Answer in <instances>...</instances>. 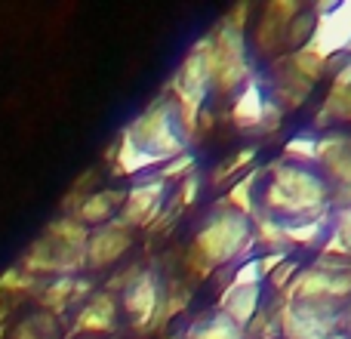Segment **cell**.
I'll use <instances>...</instances> for the list:
<instances>
[{
    "label": "cell",
    "instance_id": "cell-1",
    "mask_svg": "<svg viewBox=\"0 0 351 339\" xmlns=\"http://www.w3.org/2000/svg\"><path fill=\"white\" fill-rule=\"evenodd\" d=\"M256 207L284 225L305 222V219L333 213V188L317 170L287 164L278 158L265 167Z\"/></svg>",
    "mask_w": 351,
    "mask_h": 339
},
{
    "label": "cell",
    "instance_id": "cell-2",
    "mask_svg": "<svg viewBox=\"0 0 351 339\" xmlns=\"http://www.w3.org/2000/svg\"><path fill=\"white\" fill-rule=\"evenodd\" d=\"M256 256L253 229H250V216L225 207L222 200L213 204L200 229L194 231L191 250L185 256V268L194 278H210L213 272L225 266H237L243 259Z\"/></svg>",
    "mask_w": 351,
    "mask_h": 339
},
{
    "label": "cell",
    "instance_id": "cell-3",
    "mask_svg": "<svg viewBox=\"0 0 351 339\" xmlns=\"http://www.w3.org/2000/svg\"><path fill=\"white\" fill-rule=\"evenodd\" d=\"M210 90H213V40L210 31H206L191 43V49L179 62V68H176L170 80V96L176 102V111H179V127L188 142L197 136V121L200 111L206 108Z\"/></svg>",
    "mask_w": 351,
    "mask_h": 339
},
{
    "label": "cell",
    "instance_id": "cell-4",
    "mask_svg": "<svg viewBox=\"0 0 351 339\" xmlns=\"http://www.w3.org/2000/svg\"><path fill=\"white\" fill-rule=\"evenodd\" d=\"M121 136L133 148H139L148 161H154V167L173 161L176 154L188 152V139L179 127V111H176V102L170 93L152 99V105H145L121 130Z\"/></svg>",
    "mask_w": 351,
    "mask_h": 339
},
{
    "label": "cell",
    "instance_id": "cell-5",
    "mask_svg": "<svg viewBox=\"0 0 351 339\" xmlns=\"http://www.w3.org/2000/svg\"><path fill=\"white\" fill-rule=\"evenodd\" d=\"M210 40H213V90H210V96L228 99V96H234L250 78H256L250 40L243 31L225 28L222 22L210 31Z\"/></svg>",
    "mask_w": 351,
    "mask_h": 339
},
{
    "label": "cell",
    "instance_id": "cell-6",
    "mask_svg": "<svg viewBox=\"0 0 351 339\" xmlns=\"http://www.w3.org/2000/svg\"><path fill=\"white\" fill-rule=\"evenodd\" d=\"M22 272L31 278H77L84 272V247L59 241L56 235L43 231L40 237L31 241V247L22 256Z\"/></svg>",
    "mask_w": 351,
    "mask_h": 339
},
{
    "label": "cell",
    "instance_id": "cell-7",
    "mask_svg": "<svg viewBox=\"0 0 351 339\" xmlns=\"http://www.w3.org/2000/svg\"><path fill=\"white\" fill-rule=\"evenodd\" d=\"M317 16V25H315V34H311L308 47L315 56L321 59H336V56H346L351 59V0L346 3H317L311 6Z\"/></svg>",
    "mask_w": 351,
    "mask_h": 339
},
{
    "label": "cell",
    "instance_id": "cell-8",
    "mask_svg": "<svg viewBox=\"0 0 351 339\" xmlns=\"http://www.w3.org/2000/svg\"><path fill=\"white\" fill-rule=\"evenodd\" d=\"M167 191H170V185H167L164 179H158V176H139V179L127 188V194H123L117 219L133 231L152 229L167 207Z\"/></svg>",
    "mask_w": 351,
    "mask_h": 339
},
{
    "label": "cell",
    "instance_id": "cell-9",
    "mask_svg": "<svg viewBox=\"0 0 351 339\" xmlns=\"http://www.w3.org/2000/svg\"><path fill=\"white\" fill-rule=\"evenodd\" d=\"M133 229L121 222V219H111V222L90 229L84 247V272H105V268L117 266V262L127 256V250L133 247Z\"/></svg>",
    "mask_w": 351,
    "mask_h": 339
},
{
    "label": "cell",
    "instance_id": "cell-10",
    "mask_svg": "<svg viewBox=\"0 0 351 339\" xmlns=\"http://www.w3.org/2000/svg\"><path fill=\"white\" fill-rule=\"evenodd\" d=\"M160 293H164V284H160V278L152 268H139V272L133 274V281L121 290L123 312L133 318V327L139 330V334H148V330L158 327Z\"/></svg>",
    "mask_w": 351,
    "mask_h": 339
},
{
    "label": "cell",
    "instance_id": "cell-11",
    "mask_svg": "<svg viewBox=\"0 0 351 339\" xmlns=\"http://www.w3.org/2000/svg\"><path fill=\"white\" fill-rule=\"evenodd\" d=\"M299 10H302L299 0H271V3H265V10L259 12V22H256L253 49H250V53L265 56V59L284 56L287 25H290V19L296 16Z\"/></svg>",
    "mask_w": 351,
    "mask_h": 339
},
{
    "label": "cell",
    "instance_id": "cell-12",
    "mask_svg": "<svg viewBox=\"0 0 351 339\" xmlns=\"http://www.w3.org/2000/svg\"><path fill=\"white\" fill-rule=\"evenodd\" d=\"M315 170L327 179L333 191L351 188V133L330 130L317 136V161Z\"/></svg>",
    "mask_w": 351,
    "mask_h": 339
},
{
    "label": "cell",
    "instance_id": "cell-13",
    "mask_svg": "<svg viewBox=\"0 0 351 339\" xmlns=\"http://www.w3.org/2000/svg\"><path fill=\"white\" fill-rule=\"evenodd\" d=\"M117 327V303L111 293H93L84 305L77 309L71 324V336L77 334H93V336H102L111 334Z\"/></svg>",
    "mask_w": 351,
    "mask_h": 339
},
{
    "label": "cell",
    "instance_id": "cell-14",
    "mask_svg": "<svg viewBox=\"0 0 351 339\" xmlns=\"http://www.w3.org/2000/svg\"><path fill=\"white\" fill-rule=\"evenodd\" d=\"M265 102H268V93L262 78H250L241 90L234 93V102H231V124L243 133H256L262 124V115H265Z\"/></svg>",
    "mask_w": 351,
    "mask_h": 339
},
{
    "label": "cell",
    "instance_id": "cell-15",
    "mask_svg": "<svg viewBox=\"0 0 351 339\" xmlns=\"http://www.w3.org/2000/svg\"><path fill=\"white\" fill-rule=\"evenodd\" d=\"M123 194H127L123 188H99V191H90L77 200V207H74L68 216H74L80 225H86V229H99V225L117 219Z\"/></svg>",
    "mask_w": 351,
    "mask_h": 339
},
{
    "label": "cell",
    "instance_id": "cell-16",
    "mask_svg": "<svg viewBox=\"0 0 351 339\" xmlns=\"http://www.w3.org/2000/svg\"><path fill=\"white\" fill-rule=\"evenodd\" d=\"M262 309V287H222L219 293V303H216V312H222L231 324L237 327H247L250 321L256 318V312Z\"/></svg>",
    "mask_w": 351,
    "mask_h": 339
},
{
    "label": "cell",
    "instance_id": "cell-17",
    "mask_svg": "<svg viewBox=\"0 0 351 339\" xmlns=\"http://www.w3.org/2000/svg\"><path fill=\"white\" fill-rule=\"evenodd\" d=\"M262 176H265V167H250L247 173H241L228 188H225L222 204L231 207V210H237V213H243V216H250V213L256 210Z\"/></svg>",
    "mask_w": 351,
    "mask_h": 339
},
{
    "label": "cell",
    "instance_id": "cell-18",
    "mask_svg": "<svg viewBox=\"0 0 351 339\" xmlns=\"http://www.w3.org/2000/svg\"><path fill=\"white\" fill-rule=\"evenodd\" d=\"M250 229H253V241H256V247H259V253H290L284 222L271 219L268 213H262L259 207L250 213Z\"/></svg>",
    "mask_w": 351,
    "mask_h": 339
},
{
    "label": "cell",
    "instance_id": "cell-19",
    "mask_svg": "<svg viewBox=\"0 0 351 339\" xmlns=\"http://www.w3.org/2000/svg\"><path fill=\"white\" fill-rule=\"evenodd\" d=\"M330 222H333V213H324V216H315V219H305V222H290L284 225L287 229V244L290 250L296 247H324L330 235Z\"/></svg>",
    "mask_w": 351,
    "mask_h": 339
},
{
    "label": "cell",
    "instance_id": "cell-20",
    "mask_svg": "<svg viewBox=\"0 0 351 339\" xmlns=\"http://www.w3.org/2000/svg\"><path fill=\"white\" fill-rule=\"evenodd\" d=\"M321 256L351 262V207H336L333 210V222H330V235L321 247Z\"/></svg>",
    "mask_w": 351,
    "mask_h": 339
},
{
    "label": "cell",
    "instance_id": "cell-21",
    "mask_svg": "<svg viewBox=\"0 0 351 339\" xmlns=\"http://www.w3.org/2000/svg\"><path fill=\"white\" fill-rule=\"evenodd\" d=\"M182 339H243V330L237 324H231L222 312H206L200 315L191 327L182 334Z\"/></svg>",
    "mask_w": 351,
    "mask_h": 339
},
{
    "label": "cell",
    "instance_id": "cell-22",
    "mask_svg": "<svg viewBox=\"0 0 351 339\" xmlns=\"http://www.w3.org/2000/svg\"><path fill=\"white\" fill-rule=\"evenodd\" d=\"M37 303L47 315L59 318L74 305V278H49L37 290Z\"/></svg>",
    "mask_w": 351,
    "mask_h": 339
},
{
    "label": "cell",
    "instance_id": "cell-23",
    "mask_svg": "<svg viewBox=\"0 0 351 339\" xmlns=\"http://www.w3.org/2000/svg\"><path fill=\"white\" fill-rule=\"evenodd\" d=\"M315 25H317V16L311 6H302L296 16L290 19L287 25V34H284V53H299V49L308 47L311 34H315Z\"/></svg>",
    "mask_w": 351,
    "mask_h": 339
},
{
    "label": "cell",
    "instance_id": "cell-24",
    "mask_svg": "<svg viewBox=\"0 0 351 339\" xmlns=\"http://www.w3.org/2000/svg\"><path fill=\"white\" fill-rule=\"evenodd\" d=\"M280 161H287V164H296V167H311V170H315V161H317V136L315 133L293 136V139L284 145V154H280Z\"/></svg>",
    "mask_w": 351,
    "mask_h": 339
},
{
    "label": "cell",
    "instance_id": "cell-25",
    "mask_svg": "<svg viewBox=\"0 0 351 339\" xmlns=\"http://www.w3.org/2000/svg\"><path fill=\"white\" fill-rule=\"evenodd\" d=\"M253 161H256V148L253 145H247L243 152H237V154H231V158H225L222 164H219L216 170H213V176H210V185H216V188H222L225 182H234L237 176H241V170L247 173L250 167H253Z\"/></svg>",
    "mask_w": 351,
    "mask_h": 339
},
{
    "label": "cell",
    "instance_id": "cell-26",
    "mask_svg": "<svg viewBox=\"0 0 351 339\" xmlns=\"http://www.w3.org/2000/svg\"><path fill=\"white\" fill-rule=\"evenodd\" d=\"M200 188H204V176H200V170H191V173L179 182V191L173 194V200L167 204V210L182 213V210H188V207H194V200L200 198Z\"/></svg>",
    "mask_w": 351,
    "mask_h": 339
},
{
    "label": "cell",
    "instance_id": "cell-27",
    "mask_svg": "<svg viewBox=\"0 0 351 339\" xmlns=\"http://www.w3.org/2000/svg\"><path fill=\"white\" fill-rule=\"evenodd\" d=\"M37 290H40V281L31 278L22 268H6L0 274V293H6V296H25V293H37Z\"/></svg>",
    "mask_w": 351,
    "mask_h": 339
},
{
    "label": "cell",
    "instance_id": "cell-28",
    "mask_svg": "<svg viewBox=\"0 0 351 339\" xmlns=\"http://www.w3.org/2000/svg\"><path fill=\"white\" fill-rule=\"evenodd\" d=\"M191 170H197V158H194V152H191V148H188V152L176 154L173 161H167V164H160V167H158V173H154V176H158V179H164L167 185H170L173 179H179V182H182L188 173H191Z\"/></svg>",
    "mask_w": 351,
    "mask_h": 339
},
{
    "label": "cell",
    "instance_id": "cell-29",
    "mask_svg": "<svg viewBox=\"0 0 351 339\" xmlns=\"http://www.w3.org/2000/svg\"><path fill=\"white\" fill-rule=\"evenodd\" d=\"M299 268H302V262H299V259H284L278 268H274V272H271V278L265 281V284L271 287V293H274V296H280V293H284L287 287L293 284V278H296V274H299Z\"/></svg>",
    "mask_w": 351,
    "mask_h": 339
},
{
    "label": "cell",
    "instance_id": "cell-30",
    "mask_svg": "<svg viewBox=\"0 0 351 339\" xmlns=\"http://www.w3.org/2000/svg\"><path fill=\"white\" fill-rule=\"evenodd\" d=\"M250 12H253V6H250V3H237V6H231V10L222 16V25H225V28H234V31H243V34H247Z\"/></svg>",
    "mask_w": 351,
    "mask_h": 339
},
{
    "label": "cell",
    "instance_id": "cell-31",
    "mask_svg": "<svg viewBox=\"0 0 351 339\" xmlns=\"http://www.w3.org/2000/svg\"><path fill=\"white\" fill-rule=\"evenodd\" d=\"M284 259H290V253H256V268H259L262 284L271 278V272H274V268H278Z\"/></svg>",
    "mask_w": 351,
    "mask_h": 339
},
{
    "label": "cell",
    "instance_id": "cell-32",
    "mask_svg": "<svg viewBox=\"0 0 351 339\" xmlns=\"http://www.w3.org/2000/svg\"><path fill=\"white\" fill-rule=\"evenodd\" d=\"M342 334H346V339H351V299L346 305V324H342Z\"/></svg>",
    "mask_w": 351,
    "mask_h": 339
},
{
    "label": "cell",
    "instance_id": "cell-33",
    "mask_svg": "<svg viewBox=\"0 0 351 339\" xmlns=\"http://www.w3.org/2000/svg\"><path fill=\"white\" fill-rule=\"evenodd\" d=\"M3 334H6V327H0V339H3Z\"/></svg>",
    "mask_w": 351,
    "mask_h": 339
}]
</instances>
